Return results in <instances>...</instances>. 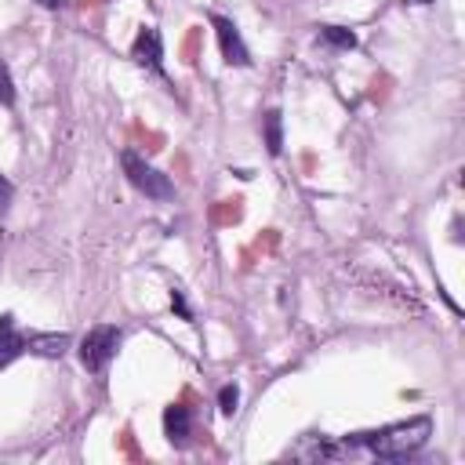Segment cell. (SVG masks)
Listing matches in <instances>:
<instances>
[{
	"instance_id": "cell-1",
	"label": "cell",
	"mask_w": 465,
	"mask_h": 465,
	"mask_svg": "<svg viewBox=\"0 0 465 465\" xmlns=\"http://www.w3.org/2000/svg\"><path fill=\"white\" fill-rule=\"evenodd\" d=\"M429 432H432V421L421 414V418H411V421L385 425L378 432H363L352 443H363L371 454H378L385 461H400V458H411L414 450H421L425 440H429Z\"/></svg>"
},
{
	"instance_id": "cell-2",
	"label": "cell",
	"mask_w": 465,
	"mask_h": 465,
	"mask_svg": "<svg viewBox=\"0 0 465 465\" xmlns=\"http://www.w3.org/2000/svg\"><path fill=\"white\" fill-rule=\"evenodd\" d=\"M120 163H124L127 182H131V185H134L142 196H149V200H171V196H174L171 178H167V174H160L153 163H145L138 153L124 149V153H120Z\"/></svg>"
},
{
	"instance_id": "cell-3",
	"label": "cell",
	"mask_w": 465,
	"mask_h": 465,
	"mask_svg": "<svg viewBox=\"0 0 465 465\" xmlns=\"http://www.w3.org/2000/svg\"><path fill=\"white\" fill-rule=\"evenodd\" d=\"M116 349H120V331H116V327H109V323L91 327V331L80 338V363L98 374V371L109 367V360L116 356Z\"/></svg>"
},
{
	"instance_id": "cell-4",
	"label": "cell",
	"mask_w": 465,
	"mask_h": 465,
	"mask_svg": "<svg viewBox=\"0 0 465 465\" xmlns=\"http://www.w3.org/2000/svg\"><path fill=\"white\" fill-rule=\"evenodd\" d=\"M131 58H134L138 65L153 69V73H163V40H160V33H156L153 25H142V29H138V36H134V44H131Z\"/></svg>"
},
{
	"instance_id": "cell-5",
	"label": "cell",
	"mask_w": 465,
	"mask_h": 465,
	"mask_svg": "<svg viewBox=\"0 0 465 465\" xmlns=\"http://www.w3.org/2000/svg\"><path fill=\"white\" fill-rule=\"evenodd\" d=\"M211 25H214V36H218L222 58H225L229 65H247L251 54H247V47H243V40H240V29H236L229 18H222V15H214Z\"/></svg>"
},
{
	"instance_id": "cell-6",
	"label": "cell",
	"mask_w": 465,
	"mask_h": 465,
	"mask_svg": "<svg viewBox=\"0 0 465 465\" xmlns=\"http://www.w3.org/2000/svg\"><path fill=\"white\" fill-rule=\"evenodd\" d=\"M163 432H167V440L171 443H185L189 440V432H193V414H189V407H182V403H171L167 411H163Z\"/></svg>"
},
{
	"instance_id": "cell-7",
	"label": "cell",
	"mask_w": 465,
	"mask_h": 465,
	"mask_svg": "<svg viewBox=\"0 0 465 465\" xmlns=\"http://www.w3.org/2000/svg\"><path fill=\"white\" fill-rule=\"evenodd\" d=\"M22 352H25V334L15 331V320L11 316H0V367H7Z\"/></svg>"
},
{
	"instance_id": "cell-8",
	"label": "cell",
	"mask_w": 465,
	"mask_h": 465,
	"mask_svg": "<svg viewBox=\"0 0 465 465\" xmlns=\"http://www.w3.org/2000/svg\"><path fill=\"white\" fill-rule=\"evenodd\" d=\"M69 349V334H25V352L36 356H62Z\"/></svg>"
},
{
	"instance_id": "cell-9",
	"label": "cell",
	"mask_w": 465,
	"mask_h": 465,
	"mask_svg": "<svg viewBox=\"0 0 465 465\" xmlns=\"http://www.w3.org/2000/svg\"><path fill=\"white\" fill-rule=\"evenodd\" d=\"M265 149H269V156H280V149H283V116H280V109L265 113Z\"/></svg>"
},
{
	"instance_id": "cell-10",
	"label": "cell",
	"mask_w": 465,
	"mask_h": 465,
	"mask_svg": "<svg viewBox=\"0 0 465 465\" xmlns=\"http://www.w3.org/2000/svg\"><path fill=\"white\" fill-rule=\"evenodd\" d=\"M320 36H323L331 47H345V51H349V47H356V36H352L349 29H341V25H323V29H320Z\"/></svg>"
},
{
	"instance_id": "cell-11",
	"label": "cell",
	"mask_w": 465,
	"mask_h": 465,
	"mask_svg": "<svg viewBox=\"0 0 465 465\" xmlns=\"http://www.w3.org/2000/svg\"><path fill=\"white\" fill-rule=\"evenodd\" d=\"M236 403H240V389L236 385H222L218 389V411L222 414H236Z\"/></svg>"
},
{
	"instance_id": "cell-12",
	"label": "cell",
	"mask_w": 465,
	"mask_h": 465,
	"mask_svg": "<svg viewBox=\"0 0 465 465\" xmlns=\"http://www.w3.org/2000/svg\"><path fill=\"white\" fill-rule=\"evenodd\" d=\"M0 102L4 105H15V80H11V69H7L4 58H0Z\"/></svg>"
},
{
	"instance_id": "cell-13",
	"label": "cell",
	"mask_w": 465,
	"mask_h": 465,
	"mask_svg": "<svg viewBox=\"0 0 465 465\" xmlns=\"http://www.w3.org/2000/svg\"><path fill=\"white\" fill-rule=\"evenodd\" d=\"M171 309H174V312H178L182 320H193V309H189V302H185V294H182L178 287L171 291Z\"/></svg>"
},
{
	"instance_id": "cell-14",
	"label": "cell",
	"mask_w": 465,
	"mask_h": 465,
	"mask_svg": "<svg viewBox=\"0 0 465 465\" xmlns=\"http://www.w3.org/2000/svg\"><path fill=\"white\" fill-rule=\"evenodd\" d=\"M11 196H15V185H11V182L0 174V214L11 207Z\"/></svg>"
},
{
	"instance_id": "cell-15",
	"label": "cell",
	"mask_w": 465,
	"mask_h": 465,
	"mask_svg": "<svg viewBox=\"0 0 465 465\" xmlns=\"http://www.w3.org/2000/svg\"><path fill=\"white\" fill-rule=\"evenodd\" d=\"M36 4H40V7H62L65 0H36Z\"/></svg>"
},
{
	"instance_id": "cell-16",
	"label": "cell",
	"mask_w": 465,
	"mask_h": 465,
	"mask_svg": "<svg viewBox=\"0 0 465 465\" xmlns=\"http://www.w3.org/2000/svg\"><path fill=\"white\" fill-rule=\"evenodd\" d=\"M407 4H432V0H407Z\"/></svg>"
}]
</instances>
